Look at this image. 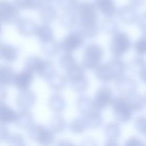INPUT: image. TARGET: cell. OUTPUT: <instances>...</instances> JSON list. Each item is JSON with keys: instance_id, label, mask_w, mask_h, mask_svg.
Wrapping results in <instances>:
<instances>
[{"instance_id": "obj_1", "label": "cell", "mask_w": 146, "mask_h": 146, "mask_svg": "<svg viewBox=\"0 0 146 146\" xmlns=\"http://www.w3.org/2000/svg\"><path fill=\"white\" fill-rule=\"evenodd\" d=\"M28 134L31 139L45 146L51 144L55 140L54 132L39 124H33L30 127Z\"/></svg>"}, {"instance_id": "obj_2", "label": "cell", "mask_w": 146, "mask_h": 146, "mask_svg": "<svg viewBox=\"0 0 146 146\" xmlns=\"http://www.w3.org/2000/svg\"><path fill=\"white\" fill-rule=\"evenodd\" d=\"M114 117L119 122L125 123L131 119L133 111L125 98H119L112 103Z\"/></svg>"}, {"instance_id": "obj_3", "label": "cell", "mask_w": 146, "mask_h": 146, "mask_svg": "<svg viewBox=\"0 0 146 146\" xmlns=\"http://www.w3.org/2000/svg\"><path fill=\"white\" fill-rule=\"evenodd\" d=\"M102 58V51L99 47L92 44L88 46L83 58V64L87 68H93L99 63Z\"/></svg>"}, {"instance_id": "obj_4", "label": "cell", "mask_w": 146, "mask_h": 146, "mask_svg": "<svg viewBox=\"0 0 146 146\" xmlns=\"http://www.w3.org/2000/svg\"><path fill=\"white\" fill-rule=\"evenodd\" d=\"M113 102L111 90L107 87L99 88L95 96L93 102V109L100 111Z\"/></svg>"}, {"instance_id": "obj_5", "label": "cell", "mask_w": 146, "mask_h": 146, "mask_svg": "<svg viewBox=\"0 0 146 146\" xmlns=\"http://www.w3.org/2000/svg\"><path fill=\"white\" fill-rule=\"evenodd\" d=\"M79 13L82 25L87 27H92L95 23L96 14L93 6L90 3H85L79 6Z\"/></svg>"}, {"instance_id": "obj_6", "label": "cell", "mask_w": 146, "mask_h": 146, "mask_svg": "<svg viewBox=\"0 0 146 146\" xmlns=\"http://www.w3.org/2000/svg\"><path fill=\"white\" fill-rule=\"evenodd\" d=\"M129 46V40L127 36L123 34L116 35L112 40L111 50L112 52L117 55L123 54Z\"/></svg>"}, {"instance_id": "obj_7", "label": "cell", "mask_w": 146, "mask_h": 146, "mask_svg": "<svg viewBox=\"0 0 146 146\" xmlns=\"http://www.w3.org/2000/svg\"><path fill=\"white\" fill-rule=\"evenodd\" d=\"M33 79L31 71L27 70L23 71L15 76L14 83L16 86L21 90H25L30 86Z\"/></svg>"}, {"instance_id": "obj_8", "label": "cell", "mask_w": 146, "mask_h": 146, "mask_svg": "<svg viewBox=\"0 0 146 146\" xmlns=\"http://www.w3.org/2000/svg\"><path fill=\"white\" fill-rule=\"evenodd\" d=\"M34 117L29 110L21 111L18 113L17 118L15 121V124L22 129H29L33 125Z\"/></svg>"}, {"instance_id": "obj_9", "label": "cell", "mask_w": 146, "mask_h": 146, "mask_svg": "<svg viewBox=\"0 0 146 146\" xmlns=\"http://www.w3.org/2000/svg\"><path fill=\"white\" fill-rule=\"evenodd\" d=\"M35 102L34 95L30 92H23L17 98V104L18 107L23 111L29 110Z\"/></svg>"}, {"instance_id": "obj_10", "label": "cell", "mask_w": 146, "mask_h": 146, "mask_svg": "<svg viewBox=\"0 0 146 146\" xmlns=\"http://www.w3.org/2000/svg\"><path fill=\"white\" fill-rule=\"evenodd\" d=\"M83 43L82 36L77 33H73L69 34L64 40L63 46L64 48L71 51L78 48Z\"/></svg>"}, {"instance_id": "obj_11", "label": "cell", "mask_w": 146, "mask_h": 146, "mask_svg": "<svg viewBox=\"0 0 146 146\" xmlns=\"http://www.w3.org/2000/svg\"><path fill=\"white\" fill-rule=\"evenodd\" d=\"M84 119L87 127L90 128H97L102 124L103 117L100 111L94 109L85 115Z\"/></svg>"}, {"instance_id": "obj_12", "label": "cell", "mask_w": 146, "mask_h": 146, "mask_svg": "<svg viewBox=\"0 0 146 146\" xmlns=\"http://www.w3.org/2000/svg\"><path fill=\"white\" fill-rule=\"evenodd\" d=\"M18 116V113L15 112L12 108L6 104L1 103L0 107V119L3 123L15 122Z\"/></svg>"}, {"instance_id": "obj_13", "label": "cell", "mask_w": 146, "mask_h": 146, "mask_svg": "<svg viewBox=\"0 0 146 146\" xmlns=\"http://www.w3.org/2000/svg\"><path fill=\"white\" fill-rule=\"evenodd\" d=\"M16 10L9 2L6 1H2L0 6V14L1 19L3 21H8L10 20L14 15Z\"/></svg>"}, {"instance_id": "obj_14", "label": "cell", "mask_w": 146, "mask_h": 146, "mask_svg": "<svg viewBox=\"0 0 146 146\" xmlns=\"http://www.w3.org/2000/svg\"><path fill=\"white\" fill-rule=\"evenodd\" d=\"M87 127L84 117L74 119L70 124L69 129L70 131L75 133H80L85 131Z\"/></svg>"}, {"instance_id": "obj_15", "label": "cell", "mask_w": 146, "mask_h": 146, "mask_svg": "<svg viewBox=\"0 0 146 146\" xmlns=\"http://www.w3.org/2000/svg\"><path fill=\"white\" fill-rule=\"evenodd\" d=\"M132 111H141L145 108V100L139 96H132L125 98Z\"/></svg>"}, {"instance_id": "obj_16", "label": "cell", "mask_w": 146, "mask_h": 146, "mask_svg": "<svg viewBox=\"0 0 146 146\" xmlns=\"http://www.w3.org/2000/svg\"><path fill=\"white\" fill-rule=\"evenodd\" d=\"M50 128L54 133H61L66 127L65 120L59 115L54 116L50 121Z\"/></svg>"}, {"instance_id": "obj_17", "label": "cell", "mask_w": 146, "mask_h": 146, "mask_svg": "<svg viewBox=\"0 0 146 146\" xmlns=\"http://www.w3.org/2000/svg\"><path fill=\"white\" fill-rule=\"evenodd\" d=\"M99 9L104 14L111 15L114 12V4L112 0H96Z\"/></svg>"}, {"instance_id": "obj_18", "label": "cell", "mask_w": 146, "mask_h": 146, "mask_svg": "<svg viewBox=\"0 0 146 146\" xmlns=\"http://www.w3.org/2000/svg\"><path fill=\"white\" fill-rule=\"evenodd\" d=\"M104 133L108 139H117L121 133L120 128L116 123H109L104 129Z\"/></svg>"}, {"instance_id": "obj_19", "label": "cell", "mask_w": 146, "mask_h": 146, "mask_svg": "<svg viewBox=\"0 0 146 146\" xmlns=\"http://www.w3.org/2000/svg\"><path fill=\"white\" fill-rule=\"evenodd\" d=\"M76 108L80 113L86 115L93 110V102L87 98H82L78 101Z\"/></svg>"}, {"instance_id": "obj_20", "label": "cell", "mask_w": 146, "mask_h": 146, "mask_svg": "<svg viewBox=\"0 0 146 146\" xmlns=\"http://www.w3.org/2000/svg\"><path fill=\"white\" fill-rule=\"evenodd\" d=\"M48 106L51 110L55 112H60L66 108L64 100L58 96L52 98L48 102Z\"/></svg>"}, {"instance_id": "obj_21", "label": "cell", "mask_w": 146, "mask_h": 146, "mask_svg": "<svg viewBox=\"0 0 146 146\" xmlns=\"http://www.w3.org/2000/svg\"><path fill=\"white\" fill-rule=\"evenodd\" d=\"M97 76L103 81H108L114 78L113 73H112V68L109 66H102L97 70Z\"/></svg>"}, {"instance_id": "obj_22", "label": "cell", "mask_w": 146, "mask_h": 146, "mask_svg": "<svg viewBox=\"0 0 146 146\" xmlns=\"http://www.w3.org/2000/svg\"><path fill=\"white\" fill-rule=\"evenodd\" d=\"M1 82L3 84H9L14 82L15 76L11 70L7 67L1 68Z\"/></svg>"}, {"instance_id": "obj_23", "label": "cell", "mask_w": 146, "mask_h": 146, "mask_svg": "<svg viewBox=\"0 0 146 146\" xmlns=\"http://www.w3.org/2000/svg\"><path fill=\"white\" fill-rule=\"evenodd\" d=\"M1 55L6 60L13 61L16 58V51L14 48L9 46L2 45Z\"/></svg>"}, {"instance_id": "obj_24", "label": "cell", "mask_w": 146, "mask_h": 146, "mask_svg": "<svg viewBox=\"0 0 146 146\" xmlns=\"http://www.w3.org/2000/svg\"><path fill=\"white\" fill-rule=\"evenodd\" d=\"M134 127L139 133L146 135V116L137 117L134 121Z\"/></svg>"}, {"instance_id": "obj_25", "label": "cell", "mask_w": 146, "mask_h": 146, "mask_svg": "<svg viewBox=\"0 0 146 146\" xmlns=\"http://www.w3.org/2000/svg\"><path fill=\"white\" fill-rule=\"evenodd\" d=\"M36 35L42 41H47L52 36V32L47 26H41L36 30Z\"/></svg>"}, {"instance_id": "obj_26", "label": "cell", "mask_w": 146, "mask_h": 146, "mask_svg": "<svg viewBox=\"0 0 146 146\" xmlns=\"http://www.w3.org/2000/svg\"><path fill=\"white\" fill-rule=\"evenodd\" d=\"M9 146H26L25 141L19 134H13L7 140Z\"/></svg>"}, {"instance_id": "obj_27", "label": "cell", "mask_w": 146, "mask_h": 146, "mask_svg": "<svg viewBox=\"0 0 146 146\" xmlns=\"http://www.w3.org/2000/svg\"><path fill=\"white\" fill-rule=\"evenodd\" d=\"M45 63L40 59H35L34 62L31 63L29 67V70H34L37 72H41L44 70Z\"/></svg>"}, {"instance_id": "obj_28", "label": "cell", "mask_w": 146, "mask_h": 146, "mask_svg": "<svg viewBox=\"0 0 146 146\" xmlns=\"http://www.w3.org/2000/svg\"><path fill=\"white\" fill-rule=\"evenodd\" d=\"M124 146H146V143L136 137L129 138Z\"/></svg>"}, {"instance_id": "obj_29", "label": "cell", "mask_w": 146, "mask_h": 146, "mask_svg": "<svg viewBox=\"0 0 146 146\" xmlns=\"http://www.w3.org/2000/svg\"><path fill=\"white\" fill-rule=\"evenodd\" d=\"M15 1L20 7H30L34 6L36 3L35 0H15Z\"/></svg>"}, {"instance_id": "obj_30", "label": "cell", "mask_w": 146, "mask_h": 146, "mask_svg": "<svg viewBox=\"0 0 146 146\" xmlns=\"http://www.w3.org/2000/svg\"><path fill=\"white\" fill-rule=\"evenodd\" d=\"M136 49L137 51L140 54H144L146 53V40H140L136 45Z\"/></svg>"}, {"instance_id": "obj_31", "label": "cell", "mask_w": 146, "mask_h": 146, "mask_svg": "<svg viewBox=\"0 0 146 146\" xmlns=\"http://www.w3.org/2000/svg\"><path fill=\"white\" fill-rule=\"evenodd\" d=\"M9 137V133L6 127L2 124L1 127V140H7Z\"/></svg>"}, {"instance_id": "obj_32", "label": "cell", "mask_w": 146, "mask_h": 146, "mask_svg": "<svg viewBox=\"0 0 146 146\" xmlns=\"http://www.w3.org/2000/svg\"><path fill=\"white\" fill-rule=\"evenodd\" d=\"M82 146H98L96 142L92 139H86L82 143Z\"/></svg>"}, {"instance_id": "obj_33", "label": "cell", "mask_w": 146, "mask_h": 146, "mask_svg": "<svg viewBox=\"0 0 146 146\" xmlns=\"http://www.w3.org/2000/svg\"><path fill=\"white\" fill-rule=\"evenodd\" d=\"M104 146H120L117 139H108L104 143Z\"/></svg>"}, {"instance_id": "obj_34", "label": "cell", "mask_w": 146, "mask_h": 146, "mask_svg": "<svg viewBox=\"0 0 146 146\" xmlns=\"http://www.w3.org/2000/svg\"><path fill=\"white\" fill-rule=\"evenodd\" d=\"M56 146H75V145L72 143H71L68 140H62L59 141L58 143Z\"/></svg>"}, {"instance_id": "obj_35", "label": "cell", "mask_w": 146, "mask_h": 146, "mask_svg": "<svg viewBox=\"0 0 146 146\" xmlns=\"http://www.w3.org/2000/svg\"><path fill=\"white\" fill-rule=\"evenodd\" d=\"M141 75L142 79H143L145 82H146V68H145L142 71V72H141Z\"/></svg>"}, {"instance_id": "obj_36", "label": "cell", "mask_w": 146, "mask_h": 146, "mask_svg": "<svg viewBox=\"0 0 146 146\" xmlns=\"http://www.w3.org/2000/svg\"><path fill=\"white\" fill-rule=\"evenodd\" d=\"M145 102H146V96H145Z\"/></svg>"}]
</instances>
